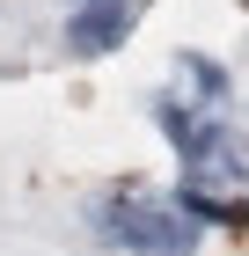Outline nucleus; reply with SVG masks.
I'll return each instance as SVG.
<instances>
[{
	"label": "nucleus",
	"instance_id": "3",
	"mask_svg": "<svg viewBox=\"0 0 249 256\" xmlns=\"http://www.w3.org/2000/svg\"><path fill=\"white\" fill-rule=\"evenodd\" d=\"M176 205H183V220H220V227H249V190H198V183H183V190H176Z\"/></svg>",
	"mask_w": 249,
	"mask_h": 256
},
{
	"label": "nucleus",
	"instance_id": "4",
	"mask_svg": "<svg viewBox=\"0 0 249 256\" xmlns=\"http://www.w3.org/2000/svg\"><path fill=\"white\" fill-rule=\"evenodd\" d=\"M176 80L198 96V110H220V102H227V74H220L212 59H198V52H183V59H176Z\"/></svg>",
	"mask_w": 249,
	"mask_h": 256
},
{
	"label": "nucleus",
	"instance_id": "1",
	"mask_svg": "<svg viewBox=\"0 0 249 256\" xmlns=\"http://www.w3.org/2000/svg\"><path fill=\"white\" fill-rule=\"evenodd\" d=\"M96 234L110 249H125V256H191L198 249V220H183V205L117 190V198L96 205Z\"/></svg>",
	"mask_w": 249,
	"mask_h": 256
},
{
	"label": "nucleus",
	"instance_id": "2",
	"mask_svg": "<svg viewBox=\"0 0 249 256\" xmlns=\"http://www.w3.org/2000/svg\"><path fill=\"white\" fill-rule=\"evenodd\" d=\"M125 30H132V8L125 0H88V8H74V22H66V44L74 52H117L125 44Z\"/></svg>",
	"mask_w": 249,
	"mask_h": 256
}]
</instances>
